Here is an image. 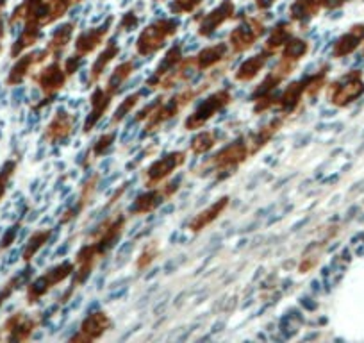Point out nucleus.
I'll use <instances>...</instances> for the list:
<instances>
[{
    "label": "nucleus",
    "instance_id": "3",
    "mask_svg": "<svg viewBox=\"0 0 364 343\" xmlns=\"http://www.w3.org/2000/svg\"><path fill=\"white\" fill-rule=\"evenodd\" d=\"M178 23L171 19L157 20L139 33L136 40V52L141 58H150L166 47V41L177 34Z\"/></svg>",
    "mask_w": 364,
    "mask_h": 343
},
{
    "label": "nucleus",
    "instance_id": "18",
    "mask_svg": "<svg viewBox=\"0 0 364 343\" xmlns=\"http://www.w3.org/2000/svg\"><path fill=\"white\" fill-rule=\"evenodd\" d=\"M114 97L117 95L107 92L106 88L95 86V90H93V93H91L90 97V113H87L86 120H84V132H86V134H90V132L97 127V124L102 120L104 115H106L107 110L111 107V102H113Z\"/></svg>",
    "mask_w": 364,
    "mask_h": 343
},
{
    "label": "nucleus",
    "instance_id": "12",
    "mask_svg": "<svg viewBox=\"0 0 364 343\" xmlns=\"http://www.w3.org/2000/svg\"><path fill=\"white\" fill-rule=\"evenodd\" d=\"M47 59H50L47 48L43 51H34V52H26L20 58L15 59V65L9 70L8 77H6V86L13 88V86H20L27 77L33 75L34 68H40Z\"/></svg>",
    "mask_w": 364,
    "mask_h": 343
},
{
    "label": "nucleus",
    "instance_id": "15",
    "mask_svg": "<svg viewBox=\"0 0 364 343\" xmlns=\"http://www.w3.org/2000/svg\"><path fill=\"white\" fill-rule=\"evenodd\" d=\"M309 51L311 47L306 40L293 36L281 51V61H279L277 68L275 70H277L284 79H288V77L295 72L296 65L309 54Z\"/></svg>",
    "mask_w": 364,
    "mask_h": 343
},
{
    "label": "nucleus",
    "instance_id": "35",
    "mask_svg": "<svg viewBox=\"0 0 364 343\" xmlns=\"http://www.w3.org/2000/svg\"><path fill=\"white\" fill-rule=\"evenodd\" d=\"M161 254V245L159 240H152L149 243H145V247L139 252L138 260H136V270L143 272L146 268H150V265H154V261L159 258Z\"/></svg>",
    "mask_w": 364,
    "mask_h": 343
},
{
    "label": "nucleus",
    "instance_id": "48",
    "mask_svg": "<svg viewBox=\"0 0 364 343\" xmlns=\"http://www.w3.org/2000/svg\"><path fill=\"white\" fill-rule=\"evenodd\" d=\"M4 40H0V54H2V51H4V43H2Z\"/></svg>",
    "mask_w": 364,
    "mask_h": 343
},
{
    "label": "nucleus",
    "instance_id": "21",
    "mask_svg": "<svg viewBox=\"0 0 364 343\" xmlns=\"http://www.w3.org/2000/svg\"><path fill=\"white\" fill-rule=\"evenodd\" d=\"M229 204H230L229 195H225V197H220L218 201L213 202L211 206H208V208L202 209L200 213H197V215L190 220V223H188V229H190L191 233H202L205 227H209L211 223H215L216 220H218L220 216L227 211Z\"/></svg>",
    "mask_w": 364,
    "mask_h": 343
},
{
    "label": "nucleus",
    "instance_id": "44",
    "mask_svg": "<svg viewBox=\"0 0 364 343\" xmlns=\"http://www.w3.org/2000/svg\"><path fill=\"white\" fill-rule=\"evenodd\" d=\"M163 100H164V97H159V99H156V100H154V102H150L149 106L143 107V110L139 111L138 115H136V122H146V120H149V118L152 117L154 111L157 110V106H159V104L163 102Z\"/></svg>",
    "mask_w": 364,
    "mask_h": 343
},
{
    "label": "nucleus",
    "instance_id": "14",
    "mask_svg": "<svg viewBox=\"0 0 364 343\" xmlns=\"http://www.w3.org/2000/svg\"><path fill=\"white\" fill-rule=\"evenodd\" d=\"M113 327V320L106 311H93L87 315L80 324L79 331L70 338V342H80V343H90L100 339L106 334L109 329Z\"/></svg>",
    "mask_w": 364,
    "mask_h": 343
},
{
    "label": "nucleus",
    "instance_id": "38",
    "mask_svg": "<svg viewBox=\"0 0 364 343\" xmlns=\"http://www.w3.org/2000/svg\"><path fill=\"white\" fill-rule=\"evenodd\" d=\"M182 48H181V45H173V47L171 48H168V52L166 54H164V58L161 59V63L159 65H157V68H156V72L152 73V77H159V75H163V73H166L168 70H171L173 68V66H177L178 63L182 61Z\"/></svg>",
    "mask_w": 364,
    "mask_h": 343
},
{
    "label": "nucleus",
    "instance_id": "36",
    "mask_svg": "<svg viewBox=\"0 0 364 343\" xmlns=\"http://www.w3.org/2000/svg\"><path fill=\"white\" fill-rule=\"evenodd\" d=\"M29 275H31L29 270H23V272H20V274L13 275L11 279H8V281L2 285V288H0V307L4 306V304L11 299V295L20 288V286L27 285V279H29Z\"/></svg>",
    "mask_w": 364,
    "mask_h": 343
},
{
    "label": "nucleus",
    "instance_id": "28",
    "mask_svg": "<svg viewBox=\"0 0 364 343\" xmlns=\"http://www.w3.org/2000/svg\"><path fill=\"white\" fill-rule=\"evenodd\" d=\"M40 40H41V29H38V27L23 26L22 34L16 38V41L11 45V48H9V56H11V59L20 58L22 54L29 52Z\"/></svg>",
    "mask_w": 364,
    "mask_h": 343
},
{
    "label": "nucleus",
    "instance_id": "24",
    "mask_svg": "<svg viewBox=\"0 0 364 343\" xmlns=\"http://www.w3.org/2000/svg\"><path fill=\"white\" fill-rule=\"evenodd\" d=\"M97 184H99V176H91L90 179H87L86 183L82 184V190H80L79 201L75 202V206H73V208L66 209L65 215L61 216V226H65V223L72 222V220H75L77 216L82 215L84 209H86L87 206L91 204V201H93V197H95Z\"/></svg>",
    "mask_w": 364,
    "mask_h": 343
},
{
    "label": "nucleus",
    "instance_id": "8",
    "mask_svg": "<svg viewBox=\"0 0 364 343\" xmlns=\"http://www.w3.org/2000/svg\"><path fill=\"white\" fill-rule=\"evenodd\" d=\"M186 150H173V152L164 154L163 157L154 161V163L145 170V179H143L145 188L159 186V184L164 183L175 170H178L182 164L186 163Z\"/></svg>",
    "mask_w": 364,
    "mask_h": 343
},
{
    "label": "nucleus",
    "instance_id": "2",
    "mask_svg": "<svg viewBox=\"0 0 364 343\" xmlns=\"http://www.w3.org/2000/svg\"><path fill=\"white\" fill-rule=\"evenodd\" d=\"M250 156V142H248L245 136H240V138L230 142L227 147H223L222 150H218V152L202 167V170L208 168V170H213V174H216L218 177H225L227 174H232L236 168H240Z\"/></svg>",
    "mask_w": 364,
    "mask_h": 343
},
{
    "label": "nucleus",
    "instance_id": "5",
    "mask_svg": "<svg viewBox=\"0 0 364 343\" xmlns=\"http://www.w3.org/2000/svg\"><path fill=\"white\" fill-rule=\"evenodd\" d=\"M75 272V263L72 261H63V263L55 265V267L48 268L43 275L36 278L34 281L27 283L26 288V300L29 306H34L36 302H40L47 293H50V290H54L55 286L65 283L66 279H70Z\"/></svg>",
    "mask_w": 364,
    "mask_h": 343
},
{
    "label": "nucleus",
    "instance_id": "9",
    "mask_svg": "<svg viewBox=\"0 0 364 343\" xmlns=\"http://www.w3.org/2000/svg\"><path fill=\"white\" fill-rule=\"evenodd\" d=\"M178 184L181 181H173V183H166L161 188H146L145 194L139 195L131 206V215L132 216H143L149 215V213L159 209L168 199L173 197L178 190Z\"/></svg>",
    "mask_w": 364,
    "mask_h": 343
},
{
    "label": "nucleus",
    "instance_id": "16",
    "mask_svg": "<svg viewBox=\"0 0 364 343\" xmlns=\"http://www.w3.org/2000/svg\"><path fill=\"white\" fill-rule=\"evenodd\" d=\"M111 26H113V16H111V19H107L102 26L93 27V29L86 31V33L79 34L75 40V43H73L75 54L79 56V58L84 59L86 56L93 54V52H95L99 47H102L104 41H106L107 36H109Z\"/></svg>",
    "mask_w": 364,
    "mask_h": 343
},
{
    "label": "nucleus",
    "instance_id": "45",
    "mask_svg": "<svg viewBox=\"0 0 364 343\" xmlns=\"http://www.w3.org/2000/svg\"><path fill=\"white\" fill-rule=\"evenodd\" d=\"M138 16L134 15V13L132 11H129L127 15L124 16V19H122V22H120V26H118V31H132V29H136V27H138Z\"/></svg>",
    "mask_w": 364,
    "mask_h": 343
},
{
    "label": "nucleus",
    "instance_id": "23",
    "mask_svg": "<svg viewBox=\"0 0 364 343\" xmlns=\"http://www.w3.org/2000/svg\"><path fill=\"white\" fill-rule=\"evenodd\" d=\"M229 56V43H215L202 48L197 56H193L197 72H208V70L216 68L220 63L225 61Z\"/></svg>",
    "mask_w": 364,
    "mask_h": 343
},
{
    "label": "nucleus",
    "instance_id": "4",
    "mask_svg": "<svg viewBox=\"0 0 364 343\" xmlns=\"http://www.w3.org/2000/svg\"><path fill=\"white\" fill-rule=\"evenodd\" d=\"M31 79H33V83L41 90V93H43V102L33 106L34 111H41L45 106H48V104L54 100V97L58 95L63 88H65L66 80H68L70 77L68 73L65 72V68H63L61 61H59L58 58L52 63H48V65L41 66L36 73L31 75Z\"/></svg>",
    "mask_w": 364,
    "mask_h": 343
},
{
    "label": "nucleus",
    "instance_id": "40",
    "mask_svg": "<svg viewBox=\"0 0 364 343\" xmlns=\"http://www.w3.org/2000/svg\"><path fill=\"white\" fill-rule=\"evenodd\" d=\"M16 168H18V157H11V159L6 161L4 167L0 168V202L4 201L6 194H8L9 183L15 176Z\"/></svg>",
    "mask_w": 364,
    "mask_h": 343
},
{
    "label": "nucleus",
    "instance_id": "7",
    "mask_svg": "<svg viewBox=\"0 0 364 343\" xmlns=\"http://www.w3.org/2000/svg\"><path fill=\"white\" fill-rule=\"evenodd\" d=\"M266 33V26L259 19H247L241 26L230 31L229 34V48L230 54H245L250 51Z\"/></svg>",
    "mask_w": 364,
    "mask_h": 343
},
{
    "label": "nucleus",
    "instance_id": "49",
    "mask_svg": "<svg viewBox=\"0 0 364 343\" xmlns=\"http://www.w3.org/2000/svg\"><path fill=\"white\" fill-rule=\"evenodd\" d=\"M2 336H4V334H2V327H0V339H2Z\"/></svg>",
    "mask_w": 364,
    "mask_h": 343
},
{
    "label": "nucleus",
    "instance_id": "34",
    "mask_svg": "<svg viewBox=\"0 0 364 343\" xmlns=\"http://www.w3.org/2000/svg\"><path fill=\"white\" fill-rule=\"evenodd\" d=\"M359 29L360 27H355L352 33L345 34V36H341L336 41L334 48H332V56H334V58H345V56L352 54V52L359 47L360 34H363V31Z\"/></svg>",
    "mask_w": 364,
    "mask_h": 343
},
{
    "label": "nucleus",
    "instance_id": "19",
    "mask_svg": "<svg viewBox=\"0 0 364 343\" xmlns=\"http://www.w3.org/2000/svg\"><path fill=\"white\" fill-rule=\"evenodd\" d=\"M75 127V117L65 110H59L43 131V139L48 143H63L70 138Z\"/></svg>",
    "mask_w": 364,
    "mask_h": 343
},
{
    "label": "nucleus",
    "instance_id": "47",
    "mask_svg": "<svg viewBox=\"0 0 364 343\" xmlns=\"http://www.w3.org/2000/svg\"><path fill=\"white\" fill-rule=\"evenodd\" d=\"M275 2H277V0H255V8H257L259 11H266V9L272 8Z\"/></svg>",
    "mask_w": 364,
    "mask_h": 343
},
{
    "label": "nucleus",
    "instance_id": "6",
    "mask_svg": "<svg viewBox=\"0 0 364 343\" xmlns=\"http://www.w3.org/2000/svg\"><path fill=\"white\" fill-rule=\"evenodd\" d=\"M232 102V93L229 90H218L213 95H209L208 99L202 100L197 106V110L186 118L184 122V129L186 131H197V129H202L204 125H208V122L211 118H215L216 115L222 110H225L229 104Z\"/></svg>",
    "mask_w": 364,
    "mask_h": 343
},
{
    "label": "nucleus",
    "instance_id": "31",
    "mask_svg": "<svg viewBox=\"0 0 364 343\" xmlns=\"http://www.w3.org/2000/svg\"><path fill=\"white\" fill-rule=\"evenodd\" d=\"M321 8H323L321 0H296V2L291 4V8H289V19L293 22L304 23L307 20L314 19Z\"/></svg>",
    "mask_w": 364,
    "mask_h": 343
},
{
    "label": "nucleus",
    "instance_id": "37",
    "mask_svg": "<svg viewBox=\"0 0 364 343\" xmlns=\"http://www.w3.org/2000/svg\"><path fill=\"white\" fill-rule=\"evenodd\" d=\"M215 145H216V132L202 131L191 139L190 149L195 156H202V154H208Z\"/></svg>",
    "mask_w": 364,
    "mask_h": 343
},
{
    "label": "nucleus",
    "instance_id": "22",
    "mask_svg": "<svg viewBox=\"0 0 364 343\" xmlns=\"http://www.w3.org/2000/svg\"><path fill=\"white\" fill-rule=\"evenodd\" d=\"M118 54H120V45H118L117 41H109V43L104 47V51L97 56L95 63H93L90 68V77H87V86H90V88H95L97 84H99V80L102 79V75L106 73L107 66L118 58Z\"/></svg>",
    "mask_w": 364,
    "mask_h": 343
},
{
    "label": "nucleus",
    "instance_id": "33",
    "mask_svg": "<svg viewBox=\"0 0 364 343\" xmlns=\"http://www.w3.org/2000/svg\"><path fill=\"white\" fill-rule=\"evenodd\" d=\"M284 77L281 75V73L277 72V70H273V72H269L268 75L264 77V80H262L261 84H259L257 88L254 90V93H252V100H259V99H266V97H272L275 95V92H277V88L281 86L282 83H284Z\"/></svg>",
    "mask_w": 364,
    "mask_h": 343
},
{
    "label": "nucleus",
    "instance_id": "1",
    "mask_svg": "<svg viewBox=\"0 0 364 343\" xmlns=\"http://www.w3.org/2000/svg\"><path fill=\"white\" fill-rule=\"evenodd\" d=\"M218 79V75L211 77V79L204 80L202 84H198V86H195V88H184L182 92L175 93L171 99L168 100H163V102L157 106V110L154 111L152 117L149 118V120L145 122V132L149 134V132L152 131H157V129L161 127L163 124H166V122L173 120L177 115H181L182 110H186L188 106H190L193 100H197L198 97L202 95V93L205 92V90L211 86L215 80Z\"/></svg>",
    "mask_w": 364,
    "mask_h": 343
},
{
    "label": "nucleus",
    "instance_id": "30",
    "mask_svg": "<svg viewBox=\"0 0 364 343\" xmlns=\"http://www.w3.org/2000/svg\"><path fill=\"white\" fill-rule=\"evenodd\" d=\"M282 125H284V118H273L268 125H264V127L259 129L255 134H252V139H250L252 156H254V154H257L262 147L268 145V143L273 139V136L281 131Z\"/></svg>",
    "mask_w": 364,
    "mask_h": 343
},
{
    "label": "nucleus",
    "instance_id": "43",
    "mask_svg": "<svg viewBox=\"0 0 364 343\" xmlns=\"http://www.w3.org/2000/svg\"><path fill=\"white\" fill-rule=\"evenodd\" d=\"M20 227H22V222H16L15 226L9 227V229L6 231L4 236L0 238V252L8 250V248L15 243L16 236H18V233H20Z\"/></svg>",
    "mask_w": 364,
    "mask_h": 343
},
{
    "label": "nucleus",
    "instance_id": "42",
    "mask_svg": "<svg viewBox=\"0 0 364 343\" xmlns=\"http://www.w3.org/2000/svg\"><path fill=\"white\" fill-rule=\"evenodd\" d=\"M204 0H173V4L170 6V11L173 15H190L193 13Z\"/></svg>",
    "mask_w": 364,
    "mask_h": 343
},
{
    "label": "nucleus",
    "instance_id": "11",
    "mask_svg": "<svg viewBox=\"0 0 364 343\" xmlns=\"http://www.w3.org/2000/svg\"><path fill=\"white\" fill-rule=\"evenodd\" d=\"M40 324L41 320L38 317H31L23 311H15L2 324V334L6 336L8 342H29Z\"/></svg>",
    "mask_w": 364,
    "mask_h": 343
},
{
    "label": "nucleus",
    "instance_id": "32",
    "mask_svg": "<svg viewBox=\"0 0 364 343\" xmlns=\"http://www.w3.org/2000/svg\"><path fill=\"white\" fill-rule=\"evenodd\" d=\"M132 73H134V61L129 59V61H124L122 65H118L117 68H114V72L111 73L109 79H107V84H106L107 92H111L113 95H118Z\"/></svg>",
    "mask_w": 364,
    "mask_h": 343
},
{
    "label": "nucleus",
    "instance_id": "20",
    "mask_svg": "<svg viewBox=\"0 0 364 343\" xmlns=\"http://www.w3.org/2000/svg\"><path fill=\"white\" fill-rule=\"evenodd\" d=\"M307 92V77L306 79H299L289 83L284 88V92L281 95H277V104H275V110L281 111V115L288 117L296 111V107L300 106L302 99L306 97Z\"/></svg>",
    "mask_w": 364,
    "mask_h": 343
},
{
    "label": "nucleus",
    "instance_id": "26",
    "mask_svg": "<svg viewBox=\"0 0 364 343\" xmlns=\"http://www.w3.org/2000/svg\"><path fill=\"white\" fill-rule=\"evenodd\" d=\"M295 36V31H293V23L289 22H281L269 31L268 38H266L264 51L269 52L272 56L279 54V52L284 48V45L288 43L291 38Z\"/></svg>",
    "mask_w": 364,
    "mask_h": 343
},
{
    "label": "nucleus",
    "instance_id": "25",
    "mask_svg": "<svg viewBox=\"0 0 364 343\" xmlns=\"http://www.w3.org/2000/svg\"><path fill=\"white\" fill-rule=\"evenodd\" d=\"M269 58H272V54L266 51L259 52V54L254 56V58H248L247 61L241 63L240 68L236 70L234 79H236L237 83H250V80H254L255 77L264 70V66L268 65Z\"/></svg>",
    "mask_w": 364,
    "mask_h": 343
},
{
    "label": "nucleus",
    "instance_id": "13",
    "mask_svg": "<svg viewBox=\"0 0 364 343\" xmlns=\"http://www.w3.org/2000/svg\"><path fill=\"white\" fill-rule=\"evenodd\" d=\"M197 72V66H195L193 58H184L177 66H173L171 70H168L166 73L159 77L150 75L146 79V86L150 90H171L175 86H178L181 83H188L191 77Z\"/></svg>",
    "mask_w": 364,
    "mask_h": 343
},
{
    "label": "nucleus",
    "instance_id": "41",
    "mask_svg": "<svg viewBox=\"0 0 364 343\" xmlns=\"http://www.w3.org/2000/svg\"><path fill=\"white\" fill-rule=\"evenodd\" d=\"M114 139H117V132H114V131L104 132V134L100 136L99 139H97V143H95V145H93V149H91L90 157L97 159V157L104 156V154H106L107 150H109L111 147H113Z\"/></svg>",
    "mask_w": 364,
    "mask_h": 343
},
{
    "label": "nucleus",
    "instance_id": "29",
    "mask_svg": "<svg viewBox=\"0 0 364 343\" xmlns=\"http://www.w3.org/2000/svg\"><path fill=\"white\" fill-rule=\"evenodd\" d=\"M52 234H54V231L52 229H38L31 234L29 240H27V243H26V247H23V250H22L23 263L29 265L31 261L36 258L38 252H40L41 248H43L48 241H50Z\"/></svg>",
    "mask_w": 364,
    "mask_h": 343
},
{
    "label": "nucleus",
    "instance_id": "46",
    "mask_svg": "<svg viewBox=\"0 0 364 343\" xmlns=\"http://www.w3.org/2000/svg\"><path fill=\"white\" fill-rule=\"evenodd\" d=\"M80 65H82V58H79L77 54H73V56H70L68 59H66L65 66H63V68H65V72L68 73V77H72L73 73H75L77 70L80 68Z\"/></svg>",
    "mask_w": 364,
    "mask_h": 343
},
{
    "label": "nucleus",
    "instance_id": "17",
    "mask_svg": "<svg viewBox=\"0 0 364 343\" xmlns=\"http://www.w3.org/2000/svg\"><path fill=\"white\" fill-rule=\"evenodd\" d=\"M234 15H236V6H234L232 0H223L218 8H215L211 13L202 16L200 22H198V36L209 38L213 33H216L223 23L232 20Z\"/></svg>",
    "mask_w": 364,
    "mask_h": 343
},
{
    "label": "nucleus",
    "instance_id": "27",
    "mask_svg": "<svg viewBox=\"0 0 364 343\" xmlns=\"http://www.w3.org/2000/svg\"><path fill=\"white\" fill-rule=\"evenodd\" d=\"M73 34H75V23H72V22L63 23L61 27H58V29L54 31L50 41H48L47 47H45L48 51V54H50L52 59H58L59 56H61L63 52L68 48V45L72 43V40H73Z\"/></svg>",
    "mask_w": 364,
    "mask_h": 343
},
{
    "label": "nucleus",
    "instance_id": "39",
    "mask_svg": "<svg viewBox=\"0 0 364 343\" xmlns=\"http://www.w3.org/2000/svg\"><path fill=\"white\" fill-rule=\"evenodd\" d=\"M139 100H141V93H139V92L131 93V95H129L127 99H125L124 102H122L120 106L117 107V111H114L113 118H111V125H118V124H120V122H124L125 117H127V115H131L132 111H134L136 107H138Z\"/></svg>",
    "mask_w": 364,
    "mask_h": 343
},
{
    "label": "nucleus",
    "instance_id": "10",
    "mask_svg": "<svg viewBox=\"0 0 364 343\" xmlns=\"http://www.w3.org/2000/svg\"><path fill=\"white\" fill-rule=\"evenodd\" d=\"M364 92V83L363 77L359 72H350L346 73L343 79L336 80L328 86V100L331 104L338 107L348 106L352 100H355L357 97L363 95Z\"/></svg>",
    "mask_w": 364,
    "mask_h": 343
}]
</instances>
